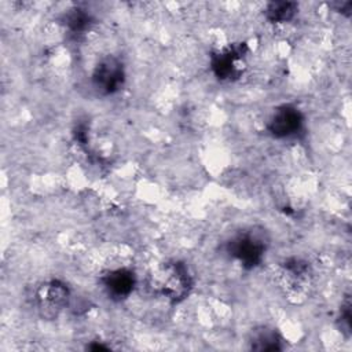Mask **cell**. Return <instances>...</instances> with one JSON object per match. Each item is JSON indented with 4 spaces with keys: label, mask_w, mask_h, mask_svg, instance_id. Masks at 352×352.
Here are the masks:
<instances>
[{
    "label": "cell",
    "mask_w": 352,
    "mask_h": 352,
    "mask_svg": "<svg viewBox=\"0 0 352 352\" xmlns=\"http://www.w3.org/2000/svg\"><path fill=\"white\" fill-rule=\"evenodd\" d=\"M267 239L263 232L258 231H245L235 235L227 243L228 254L235 258L245 268L257 267L265 254Z\"/></svg>",
    "instance_id": "6da1fadb"
},
{
    "label": "cell",
    "mask_w": 352,
    "mask_h": 352,
    "mask_svg": "<svg viewBox=\"0 0 352 352\" xmlns=\"http://www.w3.org/2000/svg\"><path fill=\"white\" fill-rule=\"evenodd\" d=\"M192 287V276L188 267L182 261L166 263L160 271L158 289L170 301H182Z\"/></svg>",
    "instance_id": "7a4b0ae2"
},
{
    "label": "cell",
    "mask_w": 352,
    "mask_h": 352,
    "mask_svg": "<svg viewBox=\"0 0 352 352\" xmlns=\"http://www.w3.org/2000/svg\"><path fill=\"white\" fill-rule=\"evenodd\" d=\"M246 52L248 48L243 43L231 44L221 51L214 52L210 60L214 76L221 81H231L238 78L245 67Z\"/></svg>",
    "instance_id": "3957f363"
},
{
    "label": "cell",
    "mask_w": 352,
    "mask_h": 352,
    "mask_svg": "<svg viewBox=\"0 0 352 352\" xmlns=\"http://www.w3.org/2000/svg\"><path fill=\"white\" fill-rule=\"evenodd\" d=\"M69 298L70 292L63 282L58 279L48 280L37 289V309L44 319H55L67 307Z\"/></svg>",
    "instance_id": "277c9868"
},
{
    "label": "cell",
    "mask_w": 352,
    "mask_h": 352,
    "mask_svg": "<svg viewBox=\"0 0 352 352\" xmlns=\"http://www.w3.org/2000/svg\"><path fill=\"white\" fill-rule=\"evenodd\" d=\"M92 85L102 95H113L121 89L125 82V70L122 62L116 56L103 58L92 72Z\"/></svg>",
    "instance_id": "5b68a950"
},
{
    "label": "cell",
    "mask_w": 352,
    "mask_h": 352,
    "mask_svg": "<svg viewBox=\"0 0 352 352\" xmlns=\"http://www.w3.org/2000/svg\"><path fill=\"white\" fill-rule=\"evenodd\" d=\"M304 128V116L293 104L279 106L268 120L267 131L276 139H292L298 136Z\"/></svg>",
    "instance_id": "8992f818"
},
{
    "label": "cell",
    "mask_w": 352,
    "mask_h": 352,
    "mask_svg": "<svg viewBox=\"0 0 352 352\" xmlns=\"http://www.w3.org/2000/svg\"><path fill=\"white\" fill-rule=\"evenodd\" d=\"M100 283L110 298L124 300L133 292L136 278L129 268H116L103 274Z\"/></svg>",
    "instance_id": "52a82bcc"
},
{
    "label": "cell",
    "mask_w": 352,
    "mask_h": 352,
    "mask_svg": "<svg viewBox=\"0 0 352 352\" xmlns=\"http://www.w3.org/2000/svg\"><path fill=\"white\" fill-rule=\"evenodd\" d=\"M282 278L292 290H301L309 279L308 263L300 258H290L285 261L282 268Z\"/></svg>",
    "instance_id": "ba28073f"
},
{
    "label": "cell",
    "mask_w": 352,
    "mask_h": 352,
    "mask_svg": "<svg viewBox=\"0 0 352 352\" xmlns=\"http://www.w3.org/2000/svg\"><path fill=\"white\" fill-rule=\"evenodd\" d=\"M298 11V6L293 1H272L265 7V18L272 23H286L292 21Z\"/></svg>",
    "instance_id": "9c48e42d"
},
{
    "label": "cell",
    "mask_w": 352,
    "mask_h": 352,
    "mask_svg": "<svg viewBox=\"0 0 352 352\" xmlns=\"http://www.w3.org/2000/svg\"><path fill=\"white\" fill-rule=\"evenodd\" d=\"M250 342L252 349L254 351H279L282 348L279 336L275 333V330L267 327L256 330Z\"/></svg>",
    "instance_id": "30bf717a"
},
{
    "label": "cell",
    "mask_w": 352,
    "mask_h": 352,
    "mask_svg": "<svg viewBox=\"0 0 352 352\" xmlns=\"http://www.w3.org/2000/svg\"><path fill=\"white\" fill-rule=\"evenodd\" d=\"M65 25L72 34H82L91 25V15L85 10L73 8L65 15Z\"/></svg>",
    "instance_id": "8fae6325"
}]
</instances>
